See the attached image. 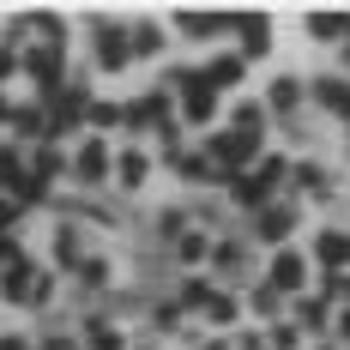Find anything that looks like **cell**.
Here are the masks:
<instances>
[{
    "instance_id": "obj_1",
    "label": "cell",
    "mask_w": 350,
    "mask_h": 350,
    "mask_svg": "<svg viewBox=\"0 0 350 350\" xmlns=\"http://www.w3.org/2000/svg\"><path fill=\"white\" fill-rule=\"evenodd\" d=\"M284 175H290V157H284V151H260V157L230 181V200H236L242 211L272 206V200H278V187H284Z\"/></svg>"
},
{
    "instance_id": "obj_2",
    "label": "cell",
    "mask_w": 350,
    "mask_h": 350,
    "mask_svg": "<svg viewBox=\"0 0 350 350\" xmlns=\"http://www.w3.org/2000/svg\"><path fill=\"white\" fill-rule=\"evenodd\" d=\"M163 91H170V103L181 109V121H187V127H206L211 115H217V91H206L200 67H175L170 79H163Z\"/></svg>"
},
{
    "instance_id": "obj_3",
    "label": "cell",
    "mask_w": 350,
    "mask_h": 350,
    "mask_svg": "<svg viewBox=\"0 0 350 350\" xmlns=\"http://www.w3.org/2000/svg\"><path fill=\"white\" fill-rule=\"evenodd\" d=\"M260 151H266V133H242V127H224V133H211V145H206L211 170L224 175V181H236Z\"/></svg>"
},
{
    "instance_id": "obj_4",
    "label": "cell",
    "mask_w": 350,
    "mask_h": 350,
    "mask_svg": "<svg viewBox=\"0 0 350 350\" xmlns=\"http://www.w3.org/2000/svg\"><path fill=\"white\" fill-rule=\"evenodd\" d=\"M18 72L36 85V103H55V97H61V85H67V55H61V49H49V42H25Z\"/></svg>"
},
{
    "instance_id": "obj_5",
    "label": "cell",
    "mask_w": 350,
    "mask_h": 350,
    "mask_svg": "<svg viewBox=\"0 0 350 350\" xmlns=\"http://www.w3.org/2000/svg\"><path fill=\"white\" fill-rule=\"evenodd\" d=\"M42 115H49V145L67 139V133H79L85 115H91V85H85V79H79V85H61V97L42 103Z\"/></svg>"
},
{
    "instance_id": "obj_6",
    "label": "cell",
    "mask_w": 350,
    "mask_h": 350,
    "mask_svg": "<svg viewBox=\"0 0 350 350\" xmlns=\"http://www.w3.org/2000/svg\"><path fill=\"white\" fill-rule=\"evenodd\" d=\"M91 61H97V72H127V25L121 18H97L91 25Z\"/></svg>"
},
{
    "instance_id": "obj_7",
    "label": "cell",
    "mask_w": 350,
    "mask_h": 350,
    "mask_svg": "<svg viewBox=\"0 0 350 350\" xmlns=\"http://www.w3.org/2000/svg\"><path fill=\"white\" fill-rule=\"evenodd\" d=\"M109 163H115V151H109L103 139H79V151L67 157V175L79 181V187H103V181H109Z\"/></svg>"
},
{
    "instance_id": "obj_8",
    "label": "cell",
    "mask_w": 350,
    "mask_h": 350,
    "mask_svg": "<svg viewBox=\"0 0 350 350\" xmlns=\"http://www.w3.org/2000/svg\"><path fill=\"white\" fill-rule=\"evenodd\" d=\"M230 31V12H217V6H175V36H187V42H211V36Z\"/></svg>"
},
{
    "instance_id": "obj_9",
    "label": "cell",
    "mask_w": 350,
    "mask_h": 350,
    "mask_svg": "<svg viewBox=\"0 0 350 350\" xmlns=\"http://www.w3.org/2000/svg\"><path fill=\"white\" fill-rule=\"evenodd\" d=\"M230 31H236V55L242 61H260L272 49V18L266 12H230Z\"/></svg>"
},
{
    "instance_id": "obj_10",
    "label": "cell",
    "mask_w": 350,
    "mask_h": 350,
    "mask_svg": "<svg viewBox=\"0 0 350 350\" xmlns=\"http://www.w3.org/2000/svg\"><path fill=\"white\" fill-rule=\"evenodd\" d=\"M260 284L278 290L284 302H290V296H302V284H308V260H302L296 247H278V254H272V272H266Z\"/></svg>"
},
{
    "instance_id": "obj_11",
    "label": "cell",
    "mask_w": 350,
    "mask_h": 350,
    "mask_svg": "<svg viewBox=\"0 0 350 350\" xmlns=\"http://www.w3.org/2000/svg\"><path fill=\"white\" fill-rule=\"evenodd\" d=\"M121 121H127V127H157V133H163V127L175 121L170 91L157 85V91H145V97H133V103H121Z\"/></svg>"
},
{
    "instance_id": "obj_12",
    "label": "cell",
    "mask_w": 350,
    "mask_h": 350,
    "mask_svg": "<svg viewBox=\"0 0 350 350\" xmlns=\"http://www.w3.org/2000/svg\"><path fill=\"white\" fill-rule=\"evenodd\" d=\"M290 230H296V206L272 200V206H260V211H254V242L284 247V236H290Z\"/></svg>"
},
{
    "instance_id": "obj_13",
    "label": "cell",
    "mask_w": 350,
    "mask_h": 350,
    "mask_svg": "<svg viewBox=\"0 0 350 350\" xmlns=\"http://www.w3.org/2000/svg\"><path fill=\"white\" fill-rule=\"evenodd\" d=\"M242 72H247V61L230 49V55H211L206 67H200V79H206V91H217V97H224V91H236V85H242Z\"/></svg>"
},
{
    "instance_id": "obj_14",
    "label": "cell",
    "mask_w": 350,
    "mask_h": 350,
    "mask_svg": "<svg viewBox=\"0 0 350 350\" xmlns=\"http://www.w3.org/2000/svg\"><path fill=\"white\" fill-rule=\"evenodd\" d=\"M308 36L314 42H350V6H320V12H308Z\"/></svg>"
},
{
    "instance_id": "obj_15",
    "label": "cell",
    "mask_w": 350,
    "mask_h": 350,
    "mask_svg": "<svg viewBox=\"0 0 350 350\" xmlns=\"http://www.w3.org/2000/svg\"><path fill=\"white\" fill-rule=\"evenodd\" d=\"M0 272H6V278H0V296H6L12 308H25V302H31V284H36V266L18 254V260H6Z\"/></svg>"
},
{
    "instance_id": "obj_16",
    "label": "cell",
    "mask_w": 350,
    "mask_h": 350,
    "mask_svg": "<svg viewBox=\"0 0 350 350\" xmlns=\"http://www.w3.org/2000/svg\"><path fill=\"white\" fill-rule=\"evenodd\" d=\"M290 326H296V332H326V326H332V302H326V296H290Z\"/></svg>"
},
{
    "instance_id": "obj_17",
    "label": "cell",
    "mask_w": 350,
    "mask_h": 350,
    "mask_svg": "<svg viewBox=\"0 0 350 350\" xmlns=\"http://www.w3.org/2000/svg\"><path fill=\"white\" fill-rule=\"evenodd\" d=\"M127 55H133V61L163 55V25H157V18H133V25H127Z\"/></svg>"
},
{
    "instance_id": "obj_18",
    "label": "cell",
    "mask_w": 350,
    "mask_h": 350,
    "mask_svg": "<svg viewBox=\"0 0 350 350\" xmlns=\"http://www.w3.org/2000/svg\"><path fill=\"white\" fill-rule=\"evenodd\" d=\"M302 97H308L302 79H272V91H266V103H260V109H272V115H284V121H296Z\"/></svg>"
},
{
    "instance_id": "obj_19",
    "label": "cell",
    "mask_w": 350,
    "mask_h": 350,
    "mask_svg": "<svg viewBox=\"0 0 350 350\" xmlns=\"http://www.w3.org/2000/svg\"><path fill=\"white\" fill-rule=\"evenodd\" d=\"M109 170H115V181L133 193V187H145V175H151V157H145L139 145H127V151H115V163H109Z\"/></svg>"
},
{
    "instance_id": "obj_20",
    "label": "cell",
    "mask_w": 350,
    "mask_h": 350,
    "mask_svg": "<svg viewBox=\"0 0 350 350\" xmlns=\"http://www.w3.org/2000/svg\"><path fill=\"white\" fill-rule=\"evenodd\" d=\"M25 175H31L36 187H49L55 175H67V157H61V145H31V163H25Z\"/></svg>"
},
{
    "instance_id": "obj_21",
    "label": "cell",
    "mask_w": 350,
    "mask_h": 350,
    "mask_svg": "<svg viewBox=\"0 0 350 350\" xmlns=\"http://www.w3.org/2000/svg\"><path fill=\"white\" fill-rule=\"evenodd\" d=\"M308 97H314L326 115L350 121V85H345V79H314V85H308Z\"/></svg>"
},
{
    "instance_id": "obj_22",
    "label": "cell",
    "mask_w": 350,
    "mask_h": 350,
    "mask_svg": "<svg viewBox=\"0 0 350 350\" xmlns=\"http://www.w3.org/2000/svg\"><path fill=\"white\" fill-rule=\"evenodd\" d=\"M12 133H18L25 145H49V115H42V103L12 109Z\"/></svg>"
},
{
    "instance_id": "obj_23",
    "label": "cell",
    "mask_w": 350,
    "mask_h": 350,
    "mask_svg": "<svg viewBox=\"0 0 350 350\" xmlns=\"http://www.w3.org/2000/svg\"><path fill=\"white\" fill-rule=\"evenodd\" d=\"M314 260H320V272H350V236L326 230V236L314 242Z\"/></svg>"
},
{
    "instance_id": "obj_24",
    "label": "cell",
    "mask_w": 350,
    "mask_h": 350,
    "mask_svg": "<svg viewBox=\"0 0 350 350\" xmlns=\"http://www.w3.org/2000/svg\"><path fill=\"white\" fill-rule=\"evenodd\" d=\"M170 163H175V175H181V181H193V187H206V181H224V175L211 170L206 151H175Z\"/></svg>"
},
{
    "instance_id": "obj_25",
    "label": "cell",
    "mask_w": 350,
    "mask_h": 350,
    "mask_svg": "<svg viewBox=\"0 0 350 350\" xmlns=\"http://www.w3.org/2000/svg\"><path fill=\"white\" fill-rule=\"evenodd\" d=\"M79 350H127V338H121V332H115V326H109V320H85V345Z\"/></svg>"
},
{
    "instance_id": "obj_26",
    "label": "cell",
    "mask_w": 350,
    "mask_h": 350,
    "mask_svg": "<svg viewBox=\"0 0 350 350\" xmlns=\"http://www.w3.org/2000/svg\"><path fill=\"white\" fill-rule=\"evenodd\" d=\"M200 314H206L211 326L224 332V326H236V320H242V302H236V296H217V290H211V296H206V308H200Z\"/></svg>"
},
{
    "instance_id": "obj_27",
    "label": "cell",
    "mask_w": 350,
    "mask_h": 350,
    "mask_svg": "<svg viewBox=\"0 0 350 350\" xmlns=\"http://www.w3.org/2000/svg\"><path fill=\"white\" fill-rule=\"evenodd\" d=\"M206 254H211V242L200 230H181V236H175V260H181V266H200Z\"/></svg>"
},
{
    "instance_id": "obj_28",
    "label": "cell",
    "mask_w": 350,
    "mask_h": 350,
    "mask_svg": "<svg viewBox=\"0 0 350 350\" xmlns=\"http://www.w3.org/2000/svg\"><path fill=\"white\" fill-rule=\"evenodd\" d=\"M206 260L217 266V272H242V266H247V247H242V242H211Z\"/></svg>"
},
{
    "instance_id": "obj_29",
    "label": "cell",
    "mask_w": 350,
    "mask_h": 350,
    "mask_svg": "<svg viewBox=\"0 0 350 350\" xmlns=\"http://www.w3.org/2000/svg\"><path fill=\"white\" fill-rule=\"evenodd\" d=\"M247 308L260 320H284V296L278 290H266V284H254V296H247Z\"/></svg>"
},
{
    "instance_id": "obj_30",
    "label": "cell",
    "mask_w": 350,
    "mask_h": 350,
    "mask_svg": "<svg viewBox=\"0 0 350 350\" xmlns=\"http://www.w3.org/2000/svg\"><path fill=\"white\" fill-rule=\"evenodd\" d=\"M284 181H296L302 193H326V170H320V163H290Z\"/></svg>"
},
{
    "instance_id": "obj_31",
    "label": "cell",
    "mask_w": 350,
    "mask_h": 350,
    "mask_svg": "<svg viewBox=\"0 0 350 350\" xmlns=\"http://www.w3.org/2000/svg\"><path fill=\"white\" fill-rule=\"evenodd\" d=\"M55 260H61V272H72V266H79V230H72V224H61V230H55Z\"/></svg>"
},
{
    "instance_id": "obj_32",
    "label": "cell",
    "mask_w": 350,
    "mask_h": 350,
    "mask_svg": "<svg viewBox=\"0 0 350 350\" xmlns=\"http://www.w3.org/2000/svg\"><path fill=\"white\" fill-rule=\"evenodd\" d=\"M72 272L85 278V290H103V284H109V260H97V254H85V260H79Z\"/></svg>"
},
{
    "instance_id": "obj_33",
    "label": "cell",
    "mask_w": 350,
    "mask_h": 350,
    "mask_svg": "<svg viewBox=\"0 0 350 350\" xmlns=\"http://www.w3.org/2000/svg\"><path fill=\"white\" fill-rule=\"evenodd\" d=\"M302 345V332L290 326V320H272V332H266V350H296Z\"/></svg>"
},
{
    "instance_id": "obj_34",
    "label": "cell",
    "mask_w": 350,
    "mask_h": 350,
    "mask_svg": "<svg viewBox=\"0 0 350 350\" xmlns=\"http://www.w3.org/2000/svg\"><path fill=\"white\" fill-rule=\"evenodd\" d=\"M206 296H211L206 278H187V284H181V296H175V308H206Z\"/></svg>"
},
{
    "instance_id": "obj_35",
    "label": "cell",
    "mask_w": 350,
    "mask_h": 350,
    "mask_svg": "<svg viewBox=\"0 0 350 350\" xmlns=\"http://www.w3.org/2000/svg\"><path fill=\"white\" fill-rule=\"evenodd\" d=\"M85 127H121V103H91Z\"/></svg>"
},
{
    "instance_id": "obj_36",
    "label": "cell",
    "mask_w": 350,
    "mask_h": 350,
    "mask_svg": "<svg viewBox=\"0 0 350 350\" xmlns=\"http://www.w3.org/2000/svg\"><path fill=\"white\" fill-rule=\"evenodd\" d=\"M49 296H55V272H36V284H31V302H25V308H42Z\"/></svg>"
},
{
    "instance_id": "obj_37",
    "label": "cell",
    "mask_w": 350,
    "mask_h": 350,
    "mask_svg": "<svg viewBox=\"0 0 350 350\" xmlns=\"http://www.w3.org/2000/svg\"><path fill=\"white\" fill-rule=\"evenodd\" d=\"M332 332H338V345H350V308H332Z\"/></svg>"
},
{
    "instance_id": "obj_38",
    "label": "cell",
    "mask_w": 350,
    "mask_h": 350,
    "mask_svg": "<svg viewBox=\"0 0 350 350\" xmlns=\"http://www.w3.org/2000/svg\"><path fill=\"white\" fill-rule=\"evenodd\" d=\"M200 350H236V338H230V332H217V338H206Z\"/></svg>"
},
{
    "instance_id": "obj_39",
    "label": "cell",
    "mask_w": 350,
    "mask_h": 350,
    "mask_svg": "<svg viewBox=\"0 0 350 350\" xmlns=\"http://www.w3.org/2000/svg\"><path fill=\"white\" fill-rule=\"evenodd\" d=\"M42 350H79V338H67V332H55V338H49Z\"/></svg>"
},
{
    "instance_id": "obj_40",
    "label": "cell",
    "mask_w": 350,
    "mask_h": 350,
    "mask_svg": "<svg viewBox=\"0 0 350 350\" xmlns=\"http://www.w3.org/2000/svg\"><path fill=\"white\" fill-rule=\"evenodd\" d=\"M6 260H18V242H12V236H0V266H6Z\"/></svg>"
},
{
    "instance_id": "obj_41",
    "label": "cell",
    "mask_w": 350,
    "mask_h": 350,
    "mask_svg": "<svg viewBox=\"0 0 350 350\" xmlns=\"http://www.w3.org/2000/svg\"><path fill=\"white\" fill-rule=\"evenodd\" d=\"M12 67H18V55H12V49H0V79H6Z\"/></svg>"
},
{
    "instance_id": "obj_42",
    "label": "cell",
    "mask_w": 350,
    "mask_h": 350,
    "mask_svg": "<svg viewBox=\"0 0 350 350\" xmlns=\"http://www.w3.org/2000/svg\"><path fill=\"white\" fill-rule=\"evenodd\" d=\"M0 350H31V345H25L18 332H6V338H0Z\"/></svg>"
},
{
    "instance_id": "obj_43",
    "label": "cell",
    "mask_w": 350,
    "mask_h": 350,
    "mask_svg": "<svg viewBox=\"0 0 350 350\" xmlns=\"http://www.w3.org/2000/svg\"><path fill=\"white\" fill-rule=\"evenodd\" d=\"M345 72H350V49H345ZM345 85H350V79H345Z\"/></svg>"
},
{
    "instance_id": "obj_44",
    "label": "cell",
    "mask_w": 350,
    "mask_h": 350,
    "mask_svg": "<svg viewBox=\"0 0 350 350\" xmlns=\"http://www.w3.org/2000/svg\"><path fill=\"white\" fill-rule=\"evenodd\" d=\"M345 151H350V133H345Z\"/></svg>"
}]
</instances>
